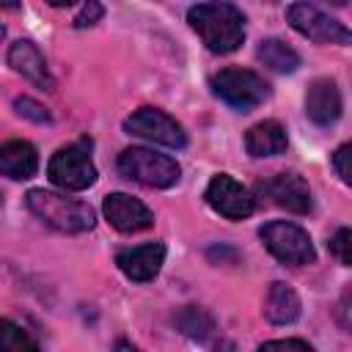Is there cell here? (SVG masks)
Returning <instances> with one entry per match:
<instances>
[{
  "instance_id": "cell-1",
  "label": "cell",
  "mask_w": 352,
  "mask_h": 352,
  "mask_svg": "<svg viewBox=\"0 0 352 352\" xmlns=\"http://www.w3.org/2000/svg\"><path fill=\"white\" fill-rule=\"evenodd\" d=\"M187 22L214 55H228L245 41V16L231 3H198L187 11Z\"/></svg>"
},
{
  "instance_id": "cell-2",
  "label": "cell",
  "mask_w": 352,
  "mask_h": 352,
  "mask_svg": "<svg viewBox=\"0 0 352 352\" xmlns=\"http://www.w3.org/2000/svg\"><path fill=\"white\" fill-rule=\"evenodd\" d=\"M28 209L60 234H82L96 226V212L77 198H66L52 190H30L25 195Z\"/></svg>"
},
{
  "instance_id": "cell-3",
  "label": "cell",
  "mask_w": 352,
  "mask_h": 352,
  "mask_svg": "<svg viewBox=\"0 0 352 352\" xmlns=\"http://www.w3.org/2000/svg\"><path fill=\"white\" fill-rule=\"evenodd\" d=\"M118 170L124 179H132V182H138L143 187H154V190H168L182 176V168L173 157L160 154L154 148H143V146L124 148L118 154Z\"/></svg>"
},
{
  "instance_id": "cell-4",
  "label": "cell",
  "mask_w": 352,
  "mask_h": 352,
  "mask_svg": "<svg viewBox=\"0 0 352 352\" xmlns=\"http://www.w3.org/2000/svg\"><path fill=\"white\" fill-rule=\"evenodd\" d=\"M209 88L220 102L242 113L258 107L270 96V82L264 77H258L250 69H234V66L214 72L209 77Z\"/></svg>"
},
{
  "instance_id": "cell-5",
  "label": "cell",
  "mask_w": 352,
  "mask_h": 352,
  "mask_svg": "<svg viewBox=\"0 0 352 352\" xmlns=\"http://www.w3.org/2000/svg\"><path fill=\"white\" fill-rule=\"evenodd\" d=\"M264 248L280 261V264H289V267H302V264H311L316 258V250H314V242L308 236L305 228H300L297 223H289V220H270L267 226H261L258 231Z\"/></svg>"
},
{
  "instance_id": "cell-6",
  "label": "cell",
  "mask_w": 352,
  "mask_h": 352,
  "mask_svg": "<svg viewBox=\"0 0 352 352\" xmlns=\"http://www.w3.org/2000/svg\"><path fill=\"white\" fill-rule=\"evenodd\" d=\"M47 176H50V182H52L55 187H60V190H72V192L88 190V187L96 182V168H94V162H91V157H88L85 140L58 148V151L50 157Z\"/></svg>"
},
{
  "instance_id": "cell-7",
  "label": "cell",
  "mask_w": 352,
  "mask_h": 352,
  "mask_svg": "<svg viewBox=\"0 0 352 352\" xmlns=\"http://www.w3.org/2000/svg\"><path fill=\"white\" fill-rule=\"evenodd\" d=\"M286 19L300 36H305L316 44H349V28L344 22L327 16L319 6H314L308 0L292 3L286 11Z\"/></svg>"
},
{
  "instance_id": "cell-8",
  "label": "cell",
  "mask_w": 352,
  "mask_h": 352,
  "mask_svg": "<svg viewBox=\"0 0 352 352\" xmlns=\"http://www.w3.org/2000/svg\"><path fill=\"white\" fill-rule=\"evenodd\" d=\"M124 129L135 138H143V140H151V143H160V146H168V148H184L187 146L184 126L176 118H170L168 113L157 110V107L135 110L124 121Z\"/></svg>"
},
{
  "instance_id": "cell-9",
  "label": "cell",
  "mask_w": 352,
  "mask_h": 352,
  "mask_svg": "<svg viewBox=\"0 0 352 352\" xmlns=\"http://www.w3.org/2000/svg\"><path fill=\"white\" fill-rule=\"evenodd\" d=\"M204 198H206V204H209L217 214H223L226 220H245V217H250L253 209H256L253 192H250L242 182H236L234 176H228V173L212 176V182H209Z\"/></svg>"
},
{
  "instance_id": "cell-10",
  "label": "cell",
  "mask_w": 352,
  "mask_h": 352,
  "mask_svg": "<svg viewBox=\"0 0 352 352\" xmlns=\"http://www.w3.org/2000/svg\"><path fill=\"white\" fill-rule=\"evenodd\" d=\"M102 212H104L107 223L116 231H121V234H138V231H146V228L154 226L151 209L143 201H138V198H132L126 192H110V195H104Z\"/></svg>"
},
{
  "instance_id": "cell-11",
  "label": "cell",
  "mask_w": 352,
  "mask_h": 352,
  "mask_svg": "<svg viewBox=\"0 0 352 352\" xmlns=\"http://www.w3.org/2000/svg\"><path fill=\"white\" fill-rule=\"evenodd\" d=\"M275 206L292 212V214H308L314 209V198H311V187L300 173H278L272 179H267L258 187Z\"/></svg>"
},
{
  "instance_id": "cell-12",
  "label": "cell",
  "mask_w": 352,
  "mask_h": 352,
  "mask_svg": "<svg viewBox=\"0 0 352 352\" xmlns=\"http://www.w3.org/2000/svg\"><path fill=\"white\" fill-rule=\"evenodd\" d=\"M116 264L129 280H138V283L154 280L165 264V245L162 242H146L138 248H126L116 256Z\"/></svg>"
},
{
  "instance_id": "cell-13",
  "label": "cell",
  "mask_w": 352,
  "mask_h": 352,
  "mask_svg": "<svg viewBox=\"0 0 352 352\" xmlns=\"http://www.w3.org/2000/svg\"><path fill=\"white\" fill-rule=\"evenodd\" d=\"M305 116L316 126H333L341 118V91L330 77H319L308 85Z\"/></svg>"
},
{
  "instance_id": "cell-14",
  "label": "cell",
  "mask_w": 352,
  "mask_h": 352,
  "mask_svg": "<svg viewBox=\"0 0 352 352\" xmlns=\"http://www.w3.org/2000/svg\"><path fill=\"white\" fill-rule=\"evenodd\" d=\"M8 66L14 72H19L22 77H28L30 82H36L38 88H44V91H52L55 88V77L50 74L44 55L28 38H19V41L11 44V50H8Z\"/></svg>"
},
{
  "instance_id": "cell-15",
  "label": "cell",
  "mask_w": 352,
  "mask_h": 352,
  "mask_svg": "<svg viewBox=\"0 0 352 352\" xmlns=\"http://www.w3.org/2000/svg\"><path fill=\"white\" fill-rule=\"evenodd\" d=\"M38 170V151L28 140L0 143V176L8 179H30Z\"/></svg>"
},
{
  "instance_id": "cell-16",
  "label": "cell",
  "mask_w": 352,
  "mask_h": 352,
  "mask_svg": "<svg viewBox=\"0 0 352 352\" xmlns=\"http://www.w3.org/2000/svg\"><path fill=\"white\" fill-rule=\"evenodd\" d=\"M286 146H289L286 129H283V124H278L272 118L258 121L245 135V151L250 157H275V154H283Z\"/></svg>"
},
{
  "instance_id": "cell-17",
  "label": "cell",
  "mask_w": 352,
  "mask_h": 352,
  "mask_svg": "<svg viewBox=\"0 0 352 352\" xmlns=\"http://www.w3.org/2000/svg\"><path fill=\"white\" fill-rule=\"evenodd\" d=\"M264 316L272 324H292L300 316V297L289 283L275 280L267 289V300H264Z\"/></svg>"
},
{
  "instance_id": "cell-18",
  "label": "cell",
  "mask_w": 352,
  "mask_h": 352,
  "mask_svg": "<svg viewBox=\"0 0 352 352\" xmlns=\"http://www.w3.org/2000/svg\"><path fill=\"white\" fill-rule=\"evenodd\" d=\"M256 58L272 69V72H280V74H289V72H297L300 66V55L280 38H264L256 50Z\"/></svg>"
},
{
  "instance_id": "cell-19",
  "label": "cell",
  "mask_w": 352,
  "mask_h": 352,
  "mask_svg": "<svg viewBox=\"0 0 352 352\" xmlns=\"http://www.w3.org/2000/svg\"><path fill=\"white\" fill-rule=\"evenodd\" d=\"M176 324H179V330H182L184 336H190V338H195V341H206V338L214 333V319H212L204 308H198V305L182 308V311L176 314Z\"/></svg>"
},
{
  "instance_id": "cell-20",
  "label": "cell",
  "mask_w": 352,
  "mask_h": 352,
  "mask_svg": "<svg viewBox=\"0 0 352 352\" xmlns=\"http://www.w3.org/2000/svg\"><path fill=\"white\" fill-rule=\"evenodd\" d=\"M22 349H38V341H33L11 319H0V352H22Z\"/></svg>"
},
{
  "instance_id": "cell-21",
  "label": "cell",
  "mask_w": 352,
  "mask_h": 352,
  "mask_svg": "<svg viewBox=\"0 0 352 352\" xmlns=\"http://www.w3.org/2000/svg\"><path fill=\"white\" fill-rule=\"evenodd\" d=\"M14 110H16L22 118H30V121H36V124H50V121H52L50 110H47L44 104H38L36 99H30V96H16V99H14Z\"/></svg>"
},
{
  "instance_id": "cell-22",
  "label": "cell",
  "mask_w": 352,
  "mask_h": 352,
  "mask_svg": "<svg viewBox=\"0 0 352 352\" xmlns=\"http://www.w3.org/2000/svg\"><path fill=\"white\" fill-rule=\"evenodd\" d=\"M330 253L341 261V264H352V231L349 228H338L330 236Z\"/></svg>"
},
{
  "instance_id": "cell-23",
  "label": "cell",
  "mask_w": 352,
  "mask_h": 352,
  "mask_svg": "<svg viewBox=\"0 0 352 352\" xmlns=\"http://www.w3.org/2000/svg\"><path fill=\"white\" fill-rule=\"evenodd\" d=\"M349 160H352V146H349V143L338 146V148H336V154H333V168H336L338 179H341L344 184H349V182H352V168H349Z\"/></svg>"
},
{
  "instance_id": "cell-24",
  "label": "cell",
  "mask_w": 352,
  "mask_h": 352,
  "mask_svg": "<svg viewBox=\"0 0 352 352\" xmlns=\"http://www.w3.org/2000/svg\"><path fill=\"white\" fill-rule=\"evenodd\" d=\"M102 14H104V8H102V3H99V0H85V6H82V11L77 14L74 25H77V28L96 25V22L102 19Z\"/></svg>"
},
{
  "instance_id": "cell-25",
  "label": "cell",
  "mask_w": 352,
  "mask_h": 352,
  "mask_svg": "<svg viewBox=\"0 0 352 352\" xmlns=\"http://www.w3.org/2000/svg\"><path fill=\"white\" fill-rule=\"evenodd\" d=\"M261 349H305V352H311V344L300 341V338H286V341H264Z\"/></svg>"
},
{
  "instance_id": "cell-26",
  "label": "cell",
  "mask_w": 352,
  "mask_h": 352,
  "mask_svg": "<svg viewBox=\"0 0 352 352\" xmlns=\"http://www.w3.org/2000/svg\"><path fill=\"white\" fill-rule=\"evenodd\" d=\"M0 8H6V11H16V8H19V0H0Z\"/></svg>"
},
{
  "instance_id": "cell-27",
  "label": "cell",
  "mask_w": 352,
  "mask_h": 352,
  "mask_svg": "<svg viewBox=\"0 0 352 352\" xmlns=\"http://www.w3.org/2000/svg\"><path fill=\"white\" fill-rule=\"evenodd\" d=\"M47 3H50L52 8H66V6H72L74 0H47Z\"/></svg>"
},
{
  "instance_id": "cell-28",
  "label": "cell",
  "mask_w": 352,
  "mask_h": 352,
  "mask_svg": "<svg viewBox=\"0 0 352 352\" xmlns=\"http://www.w3.org/2000/svg\"><path fill=\"white\" fill-rule=\"evenodd\" d=\"M3 36H6V28H3V25H0V41H3Z\"/></svg>"
},
{
  "instance_id": "cell-29",
  "label": "cell",
  "mask_w": 352,
  "mask_h": 352,
  "mask_svg": "<svg viewBox=\"0 0 352 352\" xmlns=\"http://www.w3.org/2000/svg\"><path fill=\"white\" fill-rule=\"evenodd\" d=\"M0 206H3V195H0Z\"/></svg>"
}]
</instances>
